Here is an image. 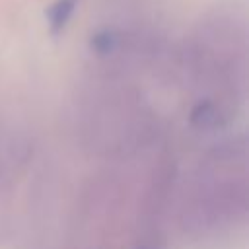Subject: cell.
I'll use <instances>...</instances> for the list:
<instances>
[{
	"instance_id": "cell-1",
	"label": "cell",
	"mask_w": 249,
	"mask_h": 249,
	"mask_svg": "<svg viewBox=\"0 0 249 249\" xmlns=\"http://www.w3.org/2000/svg\"><path fill=\"white\" fill-rule=\"evenodd\" d=\"M78 4H80V0H54L45 12L49 29L53 33H60L68 25V21L72 19Z\"/></svg>"
}]
</instances>
